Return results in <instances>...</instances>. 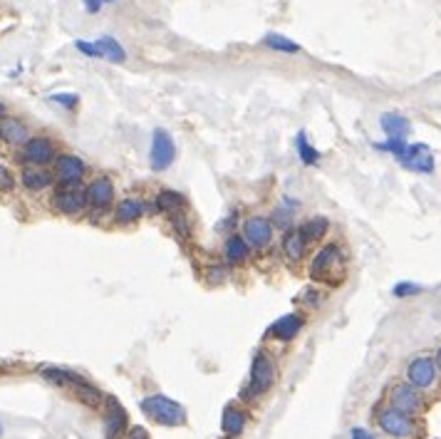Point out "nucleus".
<instances>
[{
  "label": "nucleus",
  "instance_id": "obj_1",
  "mask_svg": "<svg viewBox=\"0 0 441 439\" xmlns=\"http://www.w3.org/2000/svg\"><path fill=\"white\" fill-rule=\"evenodd\" d=\"M345 251L340 244H325L318 253L312 256L307 274L315 283H327V285H340L345 280Z\"/></svg>",
  "mask_w": 441,
  "mask_h": 439
},
{
  "label": "nucleus",
  "instance_id": "obj_2",
  "mask_svg": "<svg viewBox=\"0 0 441 439\" xmlns=\"http://www.w3.org/2000/svg\"><path fill=\"white\" fill-rule=\"evenodd\" d=\"M141 412L161 427H179L186 422V410L166 395H149L141 400Z\"/></svg>",
  "mask_w": 441,
  "mask_h": 439
},
{
  "label": "nucleus",
  "instance_id": "obj_3",
  "mask_svg": "<svg viewBox=\"0 0 441 439\" xmlns=\"http://www.w3.org/2000/svg\"><path fill=\"white\" fill-rule=\"evenodd\" d=\"M276 377H278L276 362L271 360L268 352H258L253 365H251V380H248V387L243 395H246L248 400L260 397V395H265V392L276 385Z\"/></svg>",
  "mask_w": 441,
  "mask_h": 439
},
{
  "label": "nucleus",
  "instance_id": "obj_4",
  "mask_svg": "<svg viewBox=\"0 0 441 439\" xmlns=\"http://www.w3.org/2000/svg\"><path fill=\"white\" fill-rule=\"evenodd\" d=\"M53 206L62 216H80L87 208V194L80 184H57L53 194Z\"/></svg>",
  "mask_w": 441,
  "mask_h": 439
},
{
  "label": "nucleus",
  "instance_id": "obj_5",
  "mask_svg": "<svg viewBox=\"0 0 441 439\" xmlns=\"http://www.w3.org/2000/svg\"><path fill=\"white\" fill-rule=\"evenodd\" d=\"M389 407H395V410L404 412V415L414 417L424 410V397H422V390H417L414 385L409 382H397L392 385L389 390Z\"/></svg>",
  "mask_w": 441,
  "mask_h": 439
},
{
  "label": "nucleus",
  "instance_id": "obj_6",
  "mask_svg": "<svg viewBox=\"0 0 441 439\" xmlns=\"http://www.w3.org/2000/svg\"><path fill=\"white\" fill-rule=\"evenodd\" d=\"M177 159V144L166 129H156L152 137V152H149V164L154 172H166Z\"/></svg>",
  "mask_w": 441,
  "mask_h": 439
},
{
  "label": "nucleus",
  "instance_id": "obj_7",
  "mask_svg": "<svg viewBox=\"0 0 441 439\" xmlns=\"http://www.w3.org/2000/svg\"><path fill=\"white\" fill-rule=\"evenodd\" d=\"M87 164L77 154H57L53 161V179L57 184H82Z\"/></svg>",
  "mask_w": 441,
  "mask_h": 439
},
{
  "label": "nucleus",
  "instance_id": "obj_8",
  "mask_svg": "<svg viewBox=\"0 0 441 439\" xmlns=\"http://www.w3.org/2000/svg\"><path fill=\"white\" fill-rule=\"evenodd\" d=\"M243 238L248 241V246L251 249H268V246L273 244V224L268 216H260V214H253L248 216L246 221H243Z\"/></svg>",
  "mask_w": 441,
  "mask_h": 439
},
{
  "label": "nucleus",
  "instance_id": "obj_9",
  "mask_svg": "<svg viewBox=\"0 0 441 439\" xmlns=\"http://www.w3.org/2000/svg\"><path fill=\"white\" fill-rule=\"evenodd\" d=\"M377 424H379V429H382L384 434H389V437H395V439H409L414 434L412 417L395 410V407H387V410L379 412V415H377Z\"/></svg>",
  "mask_w": 441,
  "mask_h": 439
},
{
  "label": "nucleus",
  "instance_id": "obj_10",
  "mask_svg": "<svg viewBox=\"0 0 441 439\" xmlns=\"http://www.w3.org/2000/svg\"><path fill=\"white\" fill-rule=\"evenodd\" d=\"M23 161L33 166H47L53 164L55 156H57V149H55V142L45 134H37V137H30L28 142L23 144Z\"/></svg>",
  "mask_w": 441,
  "mask_h": 439
},
{
  "label": "nucleus",
  "instance_id": "obj_11",
  "mask_svg": "<svg viewBox=\"0 0 441 439\" xmlns=\"http://www.w3.org/2000/svg\"><path fill=\"white\" fill-rule=\"evenodd\" d=\"M436 362L429 355H417L406 365V382L414 385L417 390H429L436 382Z\"/></svg>",
  "mask_w": 441,
  "mask_h": 439
},
{
  "label": "nucleus",
  "instance_id": "obj_12",
  "mask_svg": "<svg viewBox=\"0 0 441 439\" xmlns=\"http://www.w3.org/2000/svg\"><path fill=\"white\" fill-rule=\"evenodd\" d=\"M84 194H87V206L92 211H107L109 206H114V199H117L114 196V181L109 177L92 179Z\"/></svg>",
  "mask_w": 441,
  "mask_h": 439
},
{
  "label": "nucleus",
  "instance_id": "obj_13",
  "mask_svg": "<svg viewBox=\"0 0 441 439\" xmlns=\"http://www.w3.org/2000/svg\"><path fill=\"white\" fill-rule=\"evenodd\" d=\"M303 325H305L303 313H288V315H282V318H278V321L268 328V338L278 340V343H290V340L298 338V332L303 330Z\"/></svg>",
  "mask_w": 441,
  "mask_h": 439
},
{
  "label": "nucleus",
  "instance_id": "obj_14",
  "mask_svg": "<svg viewBox=\"0 0 441 439\" xmlns=\"http://www.w3.org/2000/svg\"><path fill=\"white\" fill-rule=\"evenodd\" d=\"M399 161L406 169L419 174H429L434 169V156H431L429 147H424V144H406V152L399 156Z\"/></svg>",
  "mask_w": 441,
  "mask_h": 439
},
{
  "label": "nucleus",
  "instance_id": "obj_15",
  "mask_svg": "<svg viewBox=\"0 0 441 439\" xmlns=\"http://www.w3.org/2000/svg\"><path fill=\"white\" fill-rule=\"evenodd\" d=\"M280 249L288 263H303L307 256V238L303 236L300 229L295 226V229H288V231L282 233Z\"/></svg>",
  "mask_w": 441,
  "mask_h": 439
},
{
  "label": "nucleus",
  "instance_id": "obj_16",
  "mask_svg": "<svg viewBox=\"0 0 441 439\" xmlns=\"http://www.w3.org/2000/svg\"><path fill=\"white\" fill-rule=\"evenodd\" d=\"M144 211H147V206L139 196H124L114 204V221L119 226H132L144 219Z\"/></svg>",
  "mask_w": 441,
  "mask_h": 439
},
{
  "label": "nucleus",
  "instance_id": "obj_17",
  "mask_svg": "<svg viewBox=\"0 0 441 439\" xmlns=\"http://www.w3.org/2000/svg\"><path fill=\"white\" fill-rule=\"evenodd\" d=\"M30 137L33 134H30L28 125H25L23 119L10 117V114H6V117L0 119V142L10 144V147H23Z\"/></svg>",
  "mask_w": 441,
  "mask_h": 439
},
{
  "label": "nucleus",
  "instance_id": "obj_18",
  "mask_svg": "<svg viewBox=\"0 0 441 439\" xmlns=\"http://www.w3.org/2000/svg\"><path fill=\"white\" fill-rule=\"evenodd\" d=\"M18 179H20V184H23L28 191H33V194H37V191H45L47 186L55 181L53 172H47L45 166H33V164H25Z\"/></svg>",
  "mask_w": 441,
  "mask_h": 439
},
{
  "label": "nucleus",
  "instance_id": "obj_19",
  "mask_svg": "<svg viewBox=\"0 0 441 439\" xmlns=\"http://www.w3.org/2000/svg\"><path fill=\"white\" fill-rule=\"evenodd\" d=\"M127 427V410L117 400H107V412H105V437L107 439H117L119 434Z\"/></svg>",
  "mask_w": 441,
  "mask_h": 439
},
{
  "label": "nucleus",
  "instance_id": "obj_20",
  "mask_svg": "<svg viewBox=\"0 0 441 439\" xmlns=\"http://www.w3.org/2000/svg\"><path fill=\"white\" fill-rule=\"evenodd\" d=\"M248 256H251V246L241 233H231L224 241V261L228 266H241L248 261Z\"/></svg>",
  "mask_w": 441,
  "mask_h": 439
},
{
  "label": "nucleus",
  "instance_id": "obj_21",
  "mask_svg": "<svg viewBox=\"0 0 441 439\" xmlns=\"http://www.w3.org/2000/svg\"><path fill=\"white\" fill-rule=\"evenodd\" d=\"M221 429L228 439H238L246 429V412L235 404H228L224 410V417H221Z\"/></svg>",
  "mask_w": 441,
  "mask_h": 439
},
{
  "label": "nucleus",
  "instance_id": "obj_22",
  "mask_svg": "<svg viewBox=\"0 0 441 439\" xmlns=\"http://www.w3.org/2000/svg\"><path fill=\"white\" fill-rule=\"evenodd\" d=\"M379 125H382V132L387 134V137H397V139H406V134H409V129H412L409 119L402 117V114H397V112L382 114Z\"/></svg>",
  "mask_w": 441,
  "mask_h": 439
},
{
  "label": "nucleus",
  "instance_id": "obj_23",
  "mask_svg": "<svg viewBox=\"0 0 441 439\" xmlns=\"http://www.w3.org/2000/svg\"><path fill=\"white\" fill-rule=\"evenodd\" d=\"M154 204H156V208H159L161 214H166V216H174V214H179L183 208V196L179 194V191H174V189H161L159 194L154 196Z\"/></svg>",
  "mask_w": 441,
  "mask_h": 439
},
{
  "label": "nucleus",
  "instance_id": "obj_24",
  "mask_svg": "<svg viewBox=\"0 0 441 439\" xmlns=\"http://www.w3.org/2000/svg\"><path fill=\"white\" fill-rule=\"evenodd\" d=\"M300 233L307 238V244H315V241H323L330 231V219L327 216H310L305 224L298 226Z\"/></svg>",
  "mask_w": 441,
  "mask_h": 439
},
{
  "label": "nucleus",
  "instance_id": "obj_25",
  "mask_svg": "<svg viewBox=\"0 0 441 439\" xmlns=\"http://www.w3.org/2000/svg\"><path fill=\"white\" fill-rule=\"evenodd\" d=\"M97 48H100V55L105 60H109V62H124L127 60V53H124V48L119 45L117 40H114L112 35H102L97 37Z\"/></svg>",
  "mask_w": 441,
  "mask_h": 439
},
{
  "label": "nucleus",
  "instance_id": "obj_26",
  "mask_svg": "<svg viewBox=\"0 0 441 439\" xmlns=\"http://www.w3.org/2000/svg\"><path fill=\"white\" fill-rule=\"evenodd\" d=\"M263 45H265V48L276 50V53H285V55H298V53H300V45H298V42H293L290 37L280 35V33H268V35L263 37Z\"/></svg>",
  "mask_w": 441,
  "mask_h": 439
},
{
  "label": "nucleus",
  "instance_id": "obj_27",
  "mask_svg": "<svg viewBox=\"0 0 441 439\" xmlns=\"http://www.w3.org/2000/svg\"><path fill=\"white\" fill-rule=\"evenodd\" d=\"M42 377H45L47 382H55V385H65V387H77L80 382H84L80 375L70 373V370H60V368L42 370Z\"/></svg>",
  "mask_w": 441,
  "mask_h": 439
},
{
  "label": "nucleus",
  "instance_id": "obj_28",
  "mask_svg": "<svg viewBox=\"0 0 441 439\" xmlns=\"http://www.w3.org/2000/svg\"><path fill=\"white\" fill-rule=\"evenodd\" d=\"M298 154H300L303 164H307V166L318 164V161H320V152L312 147L310 142H307V137L303 134V132L298 134Z\"/></svg>",
  "mask_w": 441,
  "mask_h": 439
},
{
  "label": "nucleus",
  "instance_id": "obj_29",
  "mask_svg": "<svg viewBox=\"0 0 441 439\" xmlns=\"http://www.w3.org/2000/svg\"><path fill=\"white\" fill-rule=\"evenodd\" d=\"M271 224H273V229H282V231H288V229H293V226H290L293 224V214H290L285 206H278L271 216Z\"/></svg>",
  "mask_w": 441,
  "mask_h": 439
},
{
  "label": "nucleus",
  "instance_id": "obj_30",
  "mask_svg": "<svg viewBox=\"0 0 441 439\" xmlns=\"http://www.w3.org/2000/svg\"><path fill=\"white\" fill-rule=\"evenodd\" d=\"M15 184H18L15 174H12L8 166H0V194H10V191L15 189Z\"/></svg>",
  "mask_w": 441,
  "mask_h": 439
},
{
  "label": "nucleus",
  "instance_id": "obj_31",
  "mask_svg": "<svg viewBox=\"0 0 441 439\" xmlns=\"http://www.w3.org/2000/svg\"><path fill=\"white\" fill-rule=\"evenodd\" d=\"M422 293V285L419 283H409V280H402V283L395 285V296L397 298H412Z\"/></svg>",
  "mask_w": 441,
  "mask_h": 439
},
{
  "label": "nucleus",
  "instance_id": "obj_32",
  "mask_svg": "<svg viewBox=\"0 0 441 439\" xmlns=\"http://www.w3.org/2000/svg\"><path fill=\"white\" fill-rule=\"evenodd\" d=\"M50 102H55V105H60V107H77V102H80V97L72 95V92H62V95H53L50 97Z\"/></svg>",
  "mask_w": 441,
  "mask_h": 439
},
{
  "label": "nucleus",
  "instance_id": "obj_33",
  "mask_svg": "<svg viewBox=\"0 0 441 439\" xmlns=\"http://www.w3.org/2000/svg\"><path fill=\"white\" fill-rule=\"evenodd\" d=\"M320 301H323V293L315 291V288H307V291L303 293V298H300V303H303V305H307V308H318Z\"/></svg>",
  "mask_w": 441,
  "mask_h": 439
},
{
  "label": "nucleus",
  "instance_id": "obj_34",
  "mask_svg": "<svg viewBox=\"0 0 441 439\" xmlns=\"http://www.w3.org/2000/svg\"><path fill=\"white\" fill-rule=\"evenodd\" d=\"M75 48L80 50L82 55H87V57H102L100 55V48H97V42H87V40H77Z\"/></svg>",
  "mask_w": 441,
  "mask_h": 439
},
{
  "label": "nucleus",
  "instance_id": "obj_35",
  "mask_svg": "<svg viewBox=\"0 0 441 439\" xmlns=\"http://www.w3.org/2000/svg\"><path fill=\"white\" fill-rule=\"evenodd\" d=\"M206 280L208 283H224L226 280V268L224 266H211V268H206Z\"/></svg>",
  "mask_w": 441,
  "mask_h": 439
},
{
  "label": "nucleus",
  "instance_id": "obj_36",
  "mask_svg": "<svg viewBox=\"0 0 441 439\" xmlns=\"http://www.w3.org/2000/svg\"><path fill=\"white\" fill-rule=\"evenodd\" d=\"M109 3H114V0H84V8H87V12H100L102 6H109Z\"/></svg>",
  "mask_w": 441,
  "mask_h": 439
},
{
  "label": "nucleus",
  "instance_id": "obj_37",
  "mask_svg": "<svg viewBox=\"0 0 441 439\" xmlns=\"http://www.w3.org/2000/svg\"><path fill=\"white\" fill-rule=\"evenodd\" d=\"M124 439H149V432L144 427H132Z\"/></svg>",
  "mask_w": 441,
  "mask_h": 439
},
{
  "label": "nucleus",
  "instance_id": "obj_38",
  "mask_svg": "<svg viewBox=\"0 0 441 439\" xmlns=\"http://www.w3.org/2000/svg\"><path fill=\"white\" fill-rule=\"evenodd\" d=\"M350 437H352V439H375L370 432H367V429H359V427H354L352 432H350Z\"/></svg>",
  "mask_w": 441,
  "mask_h": 439
},
{
  "label": "nucleus",
  "instance_id": "obj_39",
  "mask_svg": "<svg viewBox=\"0 0 441 439\" xmlns=\"http://www.w3.org/2000/svg\"><path fill=\"white\" fill-rule=\"evenodd\" d=\"M434 362H436V370H439V373H441V348H439V350H436Z\"/></svg>",
  "mask_w": 441,
  "mask_h": 439
},
{
  "label": "nucleus",
  "instance_id": "obj_40",
  "mask_svg": "<svg viewBox=\"0 0 441 439\" xmlns=\"http://www.w3.org/2000/svg\"><path fill=\"white\" fill-rule=\"evenodd\" d=\"M6 117V105H3V102H0V119Z\"/></svg>",
  "mask_w": 441,
  "mask_h": 439
},
{
  "label": "nucleus",
  "instance_id": "obj_41",
  "mask_svg": "<svg viewBox=\"0 0 441 439\" xmlns=\"http://www.w3.org/2000/svg\"><path fill=\"white\" fill-rule=\"evenodd\" d=\"M0 434H3V427H0Z\"/></svg>",
  "mask_w": 441,
  "mask_h": 439
}]
</instances>
